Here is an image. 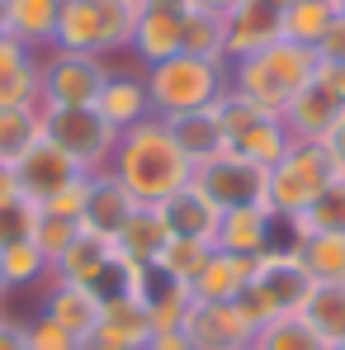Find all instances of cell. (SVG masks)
<instances>
[{
	"label": "cell",
	"instance_id": "obj_1",
	"mask_svg": "<svg viewBox=\"0 0 345 350\" xmlns=\"http://www.w3.org/2000/svg\"><path fill=\"white\" fill-rule=\"evenodd\" d=\"M109 175H114L137 204L152 208V204H161L166 194L184 189V185L194 180V166H189V157L175 147L166 118L152 114V118H142V123H133V128L118 133L114 157H109Z\"/></svg>",
	"mask_w": 345,
	"mask_h": 350
},
{
	"label": "cell",
	"instance_id": "obj_2",
	"mask_svg": "<svg viewBox=\"0 0 345 350\" xmlns=\"http://www.w3.org/2000/svg\"><path fill=\"white\" fill-rule=\"evenodd\" d=\"M317 76V53L312 48H298V43H270L260 53L241 62H227V90L251 100L256 109L265 114H284L288 105L298 100V90H307Z\"/></svg>",
	"mask_w": 345,
	"mask_h": 350
},
{
	"label": "cell",
	"instance_id": "obj_3",
	"mask_svg": "<svg viewBox=\"0 0 345 350\" xmlns=\"http://www.w3.org/2000/svg\"><path fill=\"white\" fill-rule=\"evenodd\" d=\"M142 85L152 100V114L171 118L189 109H208L227 95V62L194 57V53H175V57L142 66Z\"/></svg>",
	"mask_w": 345,
	"mask_h": 350
},
{
	"label": "cell",
	"instance_id": "obj_4",
	"mask_svg": "<svg viewBox=\"0 0 345 350\" xmlns=\"http://www.w3.org/2000/svg\"><path fill=\"white\" fill-rule=\"evenodd\" d=\"M137 10H142V0H61L53 48L109 62L114 53H128Z\"/></svg>",
	"mask_w": 345,
	"mask_h": 350
},
{
	"label": "cell",
	"instance_id": "obj_5",
	"mask_svg": "<svg viewBox=\"0 0 345 350\" xmlns=\"http://www.w3.org/2000/svg\"><path fill=\"white\" fill-rule=\"evenodd\" d=\"M336 161L322 142H293L288 157L270 171L265 180V208L270 213H284V218H303L312 208V199L336 180Z\"/></svg>",
	"mask_w": 345,
	"mask_h": 350
},
{
	"label": "cell",
	"instance_id": "obj_6",
	"mask_svg": "<svg viewBox=\"0 0 345 350\" xmlns=\"http://www.w3.org/2000/svg\"><path fill=\"white\" fill-rule=\"evenodd\" d=\"M218 109H223V128H227V152L256 161L260 171H275L288 157L293 133H288V123L279 114H265V109H256L251 100H241L232 90L218 100Z\"/></svg>",
	"mask_w": 345,
	"mask_h": 350
},
{
	"label": "cell",
	"instance_id": "obj_7",
	"mask_svg": "<svg viewBox=\"0 0 345 350\" xmlns=\"http://www.w3.org/2000/svg\"><path fill=\"white\" fill-rule=\"evenodd\" d=\"M109 71L114 66L105 57L48 48L43 53V66H38V105L43 109H95Z\"/></svg>",
	"mask_w": 345,
	"mask_h": 350
},
{
	"label": "cell",
	"instance_id": "obj_8",
	"mask_svg": "<svg viewBox=\"0 0 345 350\" xmlns=\"http://www.w3.org/2000/svg\"><path fill=\"white\" fill-rule=\"evenodd\" d=\"M307 289H312V275L303 270L298 256H260L251 284L236 298V308L251 317V327H260V322H270V317L298 312L303 298H307Z\"/></svg>",
	"mask_w": 345,
	"mask_h": 350
},
{
	"label": "cell",
	"instance_id": "obj_9",
	"mask_svg": "<svg viewBox=\"0 0 345 350\" xmlns=\"http://www.w3.org/2000/svg\"><path fill=\"white\" fill-rule=\"evenodd\" d=\"M38 114H43V137H48L57 152H66L85 175L109 171L118 133L105 123L100 109H43V105H38Z\"/></svg>",
	"mask_w": 345,
	"mask_h": 350
},
{
	"label": "cell",
	"instance_id": "obj_10",
	"mask_svg": "<svg viewBox=\"0 0 345 350\" xmlns=\"http://www.w3.org/2000/svg\"><path fill=\"white\" fill-rule=\"evenodd\" d=\"M265 180L270 171H260L256 161L236 157V152H223L204 166H194V185L227 213V208H265Z\"/></svg>",
	"mask_w": 345,
	"mask_h": 350
},
{
	"label": "cell",
	"instance_id": "obj_11",
	"mask_svg": "<svg viewBox=\"0 0 345 350\" xmlns=\"http://www.w3.org/2000/svg\"><path fill=\"white\" fill-rule=\"evenodd\" d=\"M10 171H14V189H19L24 199H33V204H48L57 189H66L71 180H81V175H85L71 157H66V152H57L48 137H38V142H33V147L10 166Z\"/></svg>",
	"mask_w": 345,
	"mask_h": 350
},
{
	"label": "cell",
	"instance_id": "obj_12",
	"mask_svg": "<svg viewBox=\"0 0 345 350\" xmlns=\"http://www.w3.org/2000/svg\"><path fill=\"white\" fill-rule=\"evenodd\" d=\"M128 53L142 66L184 53V5H142L128 33Z\"/></svg>",
	"mask_w": 345,
	"mask_h": 350
},
{
	"label": "cell",
	"instance_id": "obj_13",
	"mask_svg": "<svg viewBox=\"0 0 345 350\" xmlns=\"http://www.w3.org/2000/svg\"><path fill=\"white\" fill-rule=\"evenodd\" d=\"M184 336L194 341V350H241L251 346L256 327L236 303H189Z\"/></svg>",
	"mask_w": 345,
	"mask_h": 350
},
{
	"label": "cell",
	"instance_id": "obj_14",
	"mask_svg": "<svg viewBox=\"0 0 345 350\" xmlns=\"http://www.w3.org/2000/svg\"><path fill=\"white\" fill-rule=\"evenodd\" d=\"M223 38H227V62H241L279 43V5L275 0H236L223 14Z\"/></svg>",
	"mask_w": 345,
	"mask_h": 350
},
{
	"label": "cell",
	"instance_id": "obj_15",
	"mask_svg": "<svg viewBox=\"0 0 345 350\" xmlns=\"http://www.w3.org/2000/svg\"><path fill=\"white\" fill-rule=\"evenodd\" d=\"M156 208V218L166 223V232L171 237H184V241H213L218 237V223H223V208L189 180L184 189H175L166 194L161 204H152Z\"/></svg>",
	"mask_w": 345,
	"mask_h": 350
},
{
	"label": "cell",
	"instance_id": "obj_16",
	"mask_svg": "<svg viewBox=\"0 0 345 350\" xmlns=\"http://www.w3.org/2000/svg\"><path fill=\"white\" fill-rule=\"evenodd\" d=\"M43 317H53L61 332H71L76 341H90L95 327H100V312H105V298L85 284H66V280H48L43 293Z\"/></svg>",
	"mask_w": 345,
	"mask_h": 350
},
{
	"label": "cell",
	"instance_id": "obj_17",
	"mask_svg": "<svg viewBox=\"0 0 345 350\" xmlns=\"http://www.w3.org/2000/svg\"><path fill=\"white\" fill-rule=\"evenodd\" d=\"M152 336V312L142 298L133 293H114L105 298V312H100V327L90 336V346L100 350H142Z\"/></svg>",
	"mask_w": 345,
	"mask_h": 350
},
{
	"label": "cell",
	"instance_id": "obj_18",
	"mask_svg": "<svg viewBox=\"0 0 345 350\" xmlns=\"http://www.w3.org/2000/svg\"><path fill=\"white\" fill-rule=\"evenodd\" d=\"M175 147L189 157V166H204L213 157L227 152V128H223V109L208 105V109H189V114H171L166 118Z\"/></svg>",
	"mask_w": 345,
	"mask_h": 350
},
{
	"label": "cell",
	"instance_id": "obj_19",
	"mask_svg": "<svg viewBox=\"0 0 345 350\" xmlns=\"http://www.w3.org/2000/svg\"><path fill=\"white\" fill-rule=\"evenodd\" d=\"M38 66L43 53H33L19 38H0V109L38 105Z\"/></svg>",
	"mask_w": 345,
	"mask_h": 350
},
{
	"label": "cell",
	"instance_id": "obj_20",
	"mask_svg": "<svg viewBox=\"0 0 345 350\" xmlns=\"http://www.w3.org/2000/svg\"><path fill=\"white\" fill-rule=\"evenodd\" d=\"M133 208H137V199L118 185L109 171H95L90 175V189H85V208H81V228L85 232H100L114 241L118 228L133 218Z\"/></svg>",
	"mask_w": 345,
	"mask_h": 350
},
{
	"label": "cell",
	"instance_id": "obj_21",
	"mask_svg": "<svg viewBox=\"0 0 345 350\" xmlns=\"http://www.w3.org/2000/svg\"><path fill=\"white\" fill-rule=\"evenodd\" d=\"M251 275H256V260H246V256H227V251L213 246V256L204 260L199 280L189 284V298H194V303H236L241 289L251 284Z\"/></svg>",
	"mask_w": 345,
	"mask_h": 350
},
{
	"label": "cell",
	"instance_id": "obj_22",
	"mask_svg": "<svg viewBox=\"0 0 345 350\" xmlns=\"http://www.w3.org/2000/svg\"><path fill=\"white\" fill-rule=\"evenodd\" d=\"M95 109L105 114V123H109L114 133L142 123V118H152V100H147L142 76H133V71H109V81H105V90H100Z\"/></svg>",
	"mask_w": 345,
	"mask_h": 350
},
{
	"label": "cell",
	"instance_id": "obj_23",
	"mask_svg": "<svg viewBox=\"0 0 345 350\" xmlns=\"http://www.w3.org/2000/svg\"><path fill=\"white\" fill-rule=\"evenodd\" d=\"M341 109H345V105H336V100L317 85V76H312V85H307V90H298V100H293L279 118L288 123L293 142H322V137L331 133V123L341 118Z\"/></svg>",
	"mask_w": 345,
	"mask_h": 350
},
{
	"label": "cell",
	"instance_id": "obj_24",
	"mask_svg": "<svg viewBox=\"0 0 345 350\" xmlns=\"http://www.w3.org/2000/svg\"><path fill=\"white\" fill-rule=\"evenodd\" d=\"M166 241H171V232H166V223L156 218V208L137 204L133 218L118 228L114 251L123 256V260H133V265H156V256L166 251Z\"/></svg>",
	"mask_w": 345,
	"mask_h": 350
},
{
	"label": "cell",
	"instance_id": "obj_25",
	"mask_svg": "<svg viewBox=\"0 0 345 350\" xmlns=\"http://www.w3.org/2000/svg\"><path fill=\"white\" fill-rule=\"evenodd\" d=\"M265 232H270V208H227L213 246L227 251V256H246V260H260L265 256Z\"/></svg>",
	"mask_w": 345,
	"mask_h": 350
},
{
	"label": "cell",
	"instance_id": "obj_26",
	"mask_svg": "<svg viewBox=\"0 0 345 350\" xmlns=\"http://www.w3.org/2000/svg\"><path fill=\"white\" fill-rule=\"evenodd\" d=\"M298 317H303V322H307L327 346L345 341V280L312 284L307 298H303V308H298Z\"/></svg>",
	"mask_w": 345,
	"mask_h": 350
},
{
	"label": "cell",
	"instance_id": "obj_27",
	"mask_svg": "<svg viewBox=\"0 0 345 350\" xmlns=\"http://www.w3.org/2000/svg\"><path fill=\"white\" fill-rule=\"evenodd\" d=\"M336 14H341V0H288L279 10V38L298 48H317V38L331 29Z\"/></svg>",
	"mask_w": 345,
	"mask_h": 350
},
{
	"label": "cell",
	"instance_id": "obj_28",
	"mask_svg": "<svg viewBox=\"0 0 345 350\" xmlns=\"http://www.w3.org/2000/svg\"><path fill=\"white\" fill-rule=\"evenodd\" d=\"M57 14L61 0H10V38L29 43L33 53H48L57 33Z\"/></svg>",
	"mask_w": 345,
	"mask_h": 350
},
{
	"label": "cell",
	"instance_id": "obj_29",
	"mask_svg": "<svg viewBox=\"0 0 345 350\" xmlns=\"http://www.w3.org/2000/svg\"><path fill=\"white\" fill-rule=\"evenodd\" d=\"M298 260L312 275V284L345 280V232H307L298 246Z\"/></svg>",
	"mask_w": 345,
	"mask_h": 350
},
{
	"label": "cell",
	"instance_id": "obj_30",
	"mask_svg": "<svg viewBox=\"0 0 345 350\" xmlns=\"http://www.w3.org/2000/svg\"><path fill=\"white\" fill-rule=\"evenodd\" d=\"M251 350H331L298 312H284V317H270L256 327L251 336Z\"/></svg>",
	"mask_w": 345,
	"mask_h": 350
},
{
	"label": "cell",
	"instance_id": "obj_31",
	"mask_svg": "<svg viewBox=\"0 0 345 350\" xmlns=\"http://www.w3.org/2000/svg\"><path fill=\"white\" fill-rule=\"evenodd\" d=\"M0 275H5V284H10V293H14V289L48 284V280H53V265H48V256H43V251L33 246V237H29V241L0 246Z\"/></svg>",
	"mask_w": 345,
	"mask_h": 350
},
{
	"label": "cell",
	"instance_id": "obj_32",
	"mask_svg": "<svg viewBox=\"0 0 345 350\" xmlns=\"http://www.w3.org/2000/svg\"><path fill=\"white\" fill-rule=\"evenodd\" d=\"M208 256H213V241H184V237H171L152 270H156V275H166L171 284H180V289H189V284L199 280V270H204V260H208Z\"/></svg>",
	"mask_w": 345,
	"mask_h": 350
},
{
	"label": "cell",
	"instance_id": "obj_33",
	"mask_svg": "<svg viewBox=\"0 0 345 350\" xmlns=\"http://www.w3.org/2000/svg\"><path fill=\"white\" fill-rule=\"evenodd\" d=\"M38 137H43L38 105H29V109H0V166H14Z\"/></svg>",
	"mask_w": 345,
	"mask_h": 350
},
{
	"label": "cell",
	"instance_id": "obj_34",
	"mask_svg": "<svg viewBox=\"0 0 345 350\" xmlns=\"http://www.w3.org/2000/svg\"><path fill=\"white\" fill-rule=\"evenodd\" d=\"M184 53H194V57H213V62H227V38H223V14L184 5Z\"/></svg>",
	"mask_w": 345,
	"mask_h": 350
},
{
	"label": "cell",
	"instance_id": "obj_35",
	"mask_svg": "<svg viewBox=\"0 0 345 350\" xmlns=\"http://www.w3.org/2000/svg\"><path fill=\"white\" fill-rule=\"evenodd\" d=\"M303 228L307 232H345V175H336L312 199V208L303 213Z\"/></svg>",
	"mask_w": 345,
	"mask_h": 350
},
{
	"label": "cell",
	"instance_id": "obj_36",
	"mask_svg": "<svg viewBox=\"0 0 345 350\" xmlns=\"http://www.w3.org/2000/svg\"><path fill=\"white\" fill-rule=\"evenodd\" d=\"M33 228H38V204H33V199H24V194L0 199V246L29 241Z\"/></svg>",
	"mask_w": 345,
	"mask_h": 350
},
{
	"label": "cell",
	"instance_id": "obj_37",
	"mask_svg": "<svg viewBox=\"0 0 345 350\" xmlns=\"http://www.w3.org/2000/svg\"><path fill=\"white\" fill-rule=\"evenodd\" d=\"M81 232V223H71V218H53V213H43L38 208V228H33V246L48 256V265L57 260L61 251L71 246V237Z\"/></svg>",
	"mask_w": 345,
	"mask_h": 350
},
{
	"label": "cell",
	"instance_id": "obj_38",
	"mask_svg": "<svg viewBox=\"0 0 345 350\" xmlns=\"http://www.w3.org/2000/svg\"><path fill=\"white\" fill-rule=\"evenodd\" d=\"M24 336H29V350H81L85 341H76L71 332H61L53 317H43V312H33L29 322H24Z\"/></svg>",
	"mask_w": 345,
	"mask_h": 350
},
{
	"label": "cell",
	"instance_id": "obj_39",
	"mask_svg": "<svg viewBox=\"0 0 345 350\" xmlns=\"http://www.w3.org/2000/svg\"><path fill=\"white\" fill-rule=\"evenodd\" d=\"M85 189H90V175H81V180H71L66 189H57L48 204H38L43 213H53V218H71V223H81V208H85Z\"/></svg>",
	"mask_w": 345,
	"mask_h": 350
},
{
	"label": "cell",
	"instance_id": "obj_40",
	"mask_svg": "<svg viewBox=\"0 0 345 350\" xmlns=\"http://www.w3.org/2000/svg\"><path fill=\"white\" fill-rule=\"evenodd\" d=\"M312 53H317V62H345V10L331 19V29L317 38V48H312Z\"/></svg>",
	"mask_w": 345,
	"mask_h": 350
},
{
	"label": "cell",
	"instance_id": "obj_41",
	"mask_svg": "<svg viewBox=\"0 0 345 350\" xmlns=\"http://www.w3.org/2000/svg\"><path fill=\"white\" fill-rule=\"evenodd\" d=\"M317 85H322L336 105H345V62H317Z\"/></svg>",
	"mask_w": 345,
	"mask_h": 350
},
{
	"label": "cell",
	"instance_id": "obj_42",
	"mask_svg": "<svg viewBox=\"0 0 345 350\" xmlns=\"http://www.w3.org/2000/svg\"><path fill=\"white\" fill-rule=\"evenodd\" d=\"M142 350H194V341L184 336V327H156Z\"/></svg>",
	"mask_w": 345,
	"mask_h": 350
},
{
	"label": "cell",
	"instance_id": "obj_43",
	"mask_svg": "<svg viewBox=\"0 0 345 350\" xmlns=\"http://www.w3.org/2000/svg\"><path fill=\"white\" fill-rule=\"evenodd\" d=\"M322 147H327V152H331V161H336V171L345 175V109H341V118H336V123H331V133H327V137H322Z\"/></svg>",
	"mask_w": 345,
	"mask_h": 350
},
{
	"label": "cell",
	"instance_id": "obj_44",
	"mask_svg": "<svg viewBox=\"0 0 345 350\" xmlns=\"http://www.w3.org/2000/svg\"><path fill=\"white\" fill-rule=\"evenodd\" d=\"M0 350H29V336H24V322L5 317V312H0Z\"/></svg>",
	"mask_w": 345,
	"mask_h": 350
},
{
	"label": "cell",
	"instance_id": "obj_45",
	"mask_svg": "<svg viewBox=\"0 0 345 350\" xmlns=\"http://www.w3.org/2000/svg\"><path fill=\"white\" fill-rule=\"evenodd\" d=\"M189 5H194V10H213V14H227L236 0H189Z\"/></svg>",
	"mask_w": 345,
	"mask_h": 350
},
{
	"label": "cell",
	"instance_id": "obj_46",
	"mask_svg": "<svg viewBox=\"0 0 345 350\" xmlns=\"http://www.w3.org/2000/svg\"><path fill=\"white\" fill-rule=\"evenodd\" d=\"M10 194H19V189H14V171L0 166V199H10Z\"/></svg>",
	"mask_w": 345,
	"mask_h": 350
},
{
	"label": "cell",
	"instance_id": "obj_47",
	"mask_svg": "<svg viewBox=\"0 0 345 350\" xmlns=\"http://www.w3.org/2000/svg\"><path fill=\"white\" fill-rule=\"evenodd\" d=\"M0 38H10V0H0Z\"/></svg>",
	"mask_w": 345,
	"mask_h": 350
},
{
	"label": "cell",
	"instance_id": "obj_48",
	"mask_svg": "<svg viewBox=\"0 0 345 350\" xmlns=\"http://www.w3.org/2000/svg\"><path fill=\"white\" fill-rule=\"evenodd\" d=\"M142 5H189V0H142Z\"/></svg>",
	"mask_w": 345,
	"mask_h": 350
},
{
	"label": "cell",
	"instance_id": "obj_49",
	"mask_svg": "<svg viewBox=\"0 0 345 350\" xmlns=\"http://www.w3.org/2000/svg\"><path fill=\"white\" fill-rule=\"evenodd\" d=\"M5 298H10V284H5V275H0V303H5Z\"/></svg>",
	"mask_w": 345,
	"mask_h": 350
},
{
	"label": "cell",
	"instance_id": "obj_50",
	"mask_svg": "<svg viewBox=\"0 0 345 350\" xmlns=\"http://www.w3.org/2000/svg\"><path fill=\"white\" fill-rule=\"evenodd\" d=\"M81 350H100V346H90V341H85V346H81Z\"/></svg>",
	"mask_w": 345,
	"mask_h": 350
},
{
	"label": "cell",
	"instance_id": "obj_51",
	"mask_svg": "<svg viewBox=\"0 0 345 350\" xmlns=\"http://www.w3.org/2000/svg\"><path fill=\"white\" fill-rule=\"evenodd\" d=\"M331 350H345V341H336V346H331Z\"/></svg>",
	"mask_w": 345,
	"mask_h": 350
},
{
	"label": "cell",
	"instance_id": "obj_52",
	"mask_svg": "<svg viewBox=\"0 0 345 350\" xmlns=\"http://www.w3.org/2000/svg\"><path fill=\"white\" fill-rule=\"evenodd\" d=\"M275 5H279V10H284V5H288V0H275Z\"/></svg>",
	"mask_w": 345,
	"mask_h": 350
},
{
	"label": "cell",
	"instance_id": "obj_53",
	"mask_svg": "<svg viewBox=\"0 0 345 350\" xmlns=\"http://www.w3.org/2000/svg\"><path fill=\"white\" fill-rule=\"evenodd\" d=\"M241 350H251V346H241Z\"/></svg>",
	"mask_w": 345,
	"mask_h": 350
},
{
	"label": "cell",
	"instance_id": "obj_54",
	"mask_svg": "<svg viewBox=\"0 0 345 350\" xmlns=\"http://www.w3.org/2000/svg\"><path fill=\"white\" fill-rule=\"evenodd\" d=\"M341 10H345V0H341Z\"/></svg>",
	"mask_w": 345,
	"mask_h": 350
}]
</instances>
